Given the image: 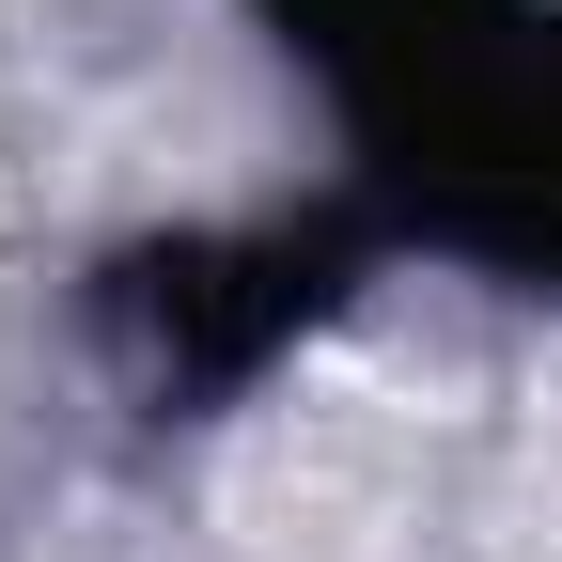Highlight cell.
<instances>
[{"label": "cell", "instance_id": "6da1fadb", "mask_svg": "<svg viewBox=\"0 0 562 562\" xmlns=\"http://www.w3.org/2000/svg\"><path fill=\"white\" fill-rule=\"evenodd\" d=\"M375 250H391V220H375L360 188L297 203V220H250V235H140V250L94 266V328L140 360L157 406H220V391H250Z\"/></svg>", "mask_w": 562, "mask_h": 562}, {"label": "cell", "instance_id": "7a4b0ae2", "mask_svg": "<svg viewBox=\"0 0 562 562\" xmlns=\"http://www.w3.org/2000/svg\"><path fill=\"white\" fill-rule=\"evenodd\" d=\"M360 203L391 220V250H484L531 297H562V32H501L453 94H422L406 125L360 140Z\"/></svg>", "mask_w": 562, "mask_h": 562}, {"label": "cell", "instance_id": "3957f363", "mask_svg": "<svg viewBox=\"0 0 562 562\" xmlns=\"http://www.w3.org/2000/svg\"><path fill=\"white\" fill-rule=\"evenodd\" d=\"M266 32L297 63H328L344 110H360V140H375V125H406L422 94H453L469 63L501 47V0H266Z\"/></svg>", "mask_w": 562, "mask_h": 562}]
</instances>
